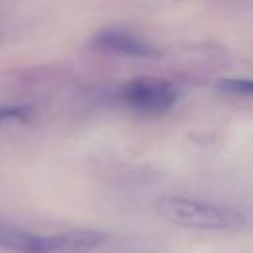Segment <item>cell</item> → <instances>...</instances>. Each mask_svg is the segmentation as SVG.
<instances>
[{"instance_id": "6", "label": "cell", "mask_w": 253, "mask_h": 253, "mask_svg": "<svg viewBox=\"0 0 253 253\" xmlns=\"http://www.w3.org/2000/svg\"><path fill=\"white\" fill-rule=\"evenodd\" d=\"M217 87L227 93L253 97V79H221L217 83Z\"/></svg>"}, {"instance_id": "7", "label": "cell", "mask_w": 253, "mask_h": 253, "mask_svg": "<svg viewBox=\"0 0 253 253\" xmlns=\"http://www.w3.org/2000/svg\"><path fill=\"white\" fill-rule=\"evenodd\" d=\"M32 115L30 107L24 105H0V121H28Z\"/></svg>"}, {"instance_id": "2", "label": "cell", "mask_w": 253, "mask_h": 253, "mask_svg": "<svg viewBox=\"0 0 253 253\" xmlns=\"http://www.w3.org/2000/svg\"><path fill=\"white\" fill-rule=\"evenodd\" d=\"M121 99L126 107L140 113H164L178 101V91L164 79H132L121 87Z\"/></svg>"}, {"instance_id": "3", "label": "cell", "mask_w": 253, "mask_h": 253, "mask_svg": "<svg viewBox=\"0 0 253 253\" xmlns=\"http://www.w3.org/2000/svg\"><path fill=\"white\" fill-rule=\"evenodd\" d=\"M107 241V235L97 229H67L55 233L30 235L26 253H91Z\"/></svg>"}, {"instance_id": "5", "label": "cell", "mask_w": 253, "mask_h": 253, "mask_svg": "<svg viewBox=\"0 0 253 253\" xmlns=\"http://www.w3.org/2000/svg\"><path fill=\"white\" fill-rule=\"evenodd\" d=\"M32 231L0 217V247L14 251V253H26L28 241H30Z\"/></svg>"}, {"instance_id": "1", "label": "cell", "mask_w": 253, "mask_h": 253, "mask_svg": "<svg viewBox=\"0 0 253 253\" xmlns=\"http://www.w3.org/2000/svg\"><path fill=\"white\" fill-rule=\"evenodd\" d=\"M154 210L162 219L178 227L200 231H239L249 221L247 213L233 206L174 194L156 198Z\"/></svg>"}, {"instance_id": "4", "label": "cell", "mask_w": 253, "mask_h": 253, "mask_svg": "<svg viewBox=\"0 0 253 253\" xmlns=\"http://www.w3.org/2000/svg\"><path fill=\"white\" fill-rule=\"evenodd\" d=\"M93 45L103 51L130 55V57H150V55L158 53L156 47H152L144 40H140L134 34L125 32V30H101L93 38Z\"/></svg>"}]
</instances>
